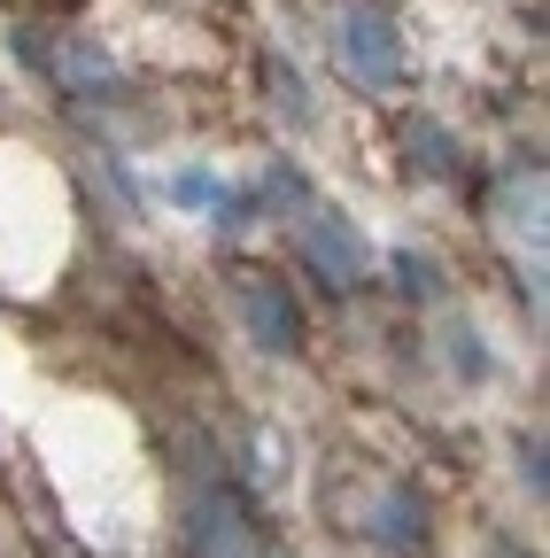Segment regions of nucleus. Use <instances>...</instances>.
Masks as SVG:
<instances>
[{
	"instance_id": "1",
	"label": "nucleus",
	"mask_w": 550,
	"mask_h": 558,
	"mask_svg": "<svg viewBox=\"0 0 550 558\" xmlns=\"http://www.w3.org/2000/svg\"><path fill=\"white\" fill-rule=\"evenodd\" d=\"M341 54H350L357 70H372V78H380V70H395V39H388L380 16H350V24H341Z\"/></svg>"
}]
</instances>
